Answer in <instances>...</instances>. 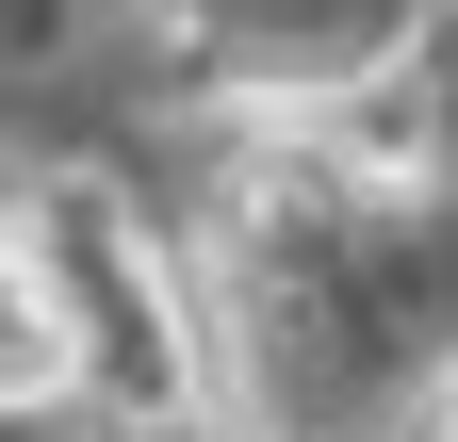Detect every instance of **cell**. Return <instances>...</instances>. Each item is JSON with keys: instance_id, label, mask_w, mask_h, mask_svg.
<instances>
[{"instance_id": "6da1fadb", "label": "cell", "mask_w": 458, "mask_h": 442, "mask_svg": "<svg viewBox=\"0 0 458 442\" xmlns=\"http://www.w3.org/2000/svg\"><path fill=\"white\" fill-rule=\"evenodd\" d=\"M66 377H82V311H66V279H49V246L0 230V426L66 410Z\"/></svg>"}, {"instance_id": "7a4b0ae2", "label": "cell", "mask_w": 458, "mask_h": 442, "mask_svg": "<svg viewBox=\"0 0 458 442\" xmlns=\"http://www.w3.org/2000/svg\"><path fill=\"white\" fill-rule=\"evenodd\" d=\"M0 442H66V410H17V426H0Z\"/></svg>"}, {"instance_id": "3957f363", "label": "cell", "mask_w": 458, "mask_h": 442, "mask_svg": "<svg viewBox=\"0 0 458 442\" xmlns=\"http://www.w3.org/2000/svg\"><path fill=\"white\" fill-rule=\"evenodd\" d=\"M442 442H458V410H442Z\"/></svg>"}]
</instances>
